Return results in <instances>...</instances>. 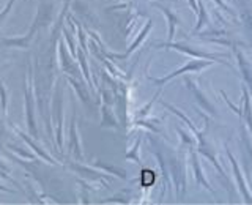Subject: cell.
<instances>
[{"instance_id":"obj_9","label":"cell","mask_w":252,"mask_h":205,"mask_svg":"<svg viewBox=\"0 0 252 205\" xmlns=\"http://www.w3.org/2000/svg\"><path fill=\"white\" fill-rule=\"evenodd\" d=\"M243 120H244V126L248 128V131L251 133L252 136V95L251 92L248 90V87L243 84Z\"/></svg>"},{"instance_id":"obj_18","label":"cell","mask_w":252,"mask_h":205,"mask_svg":"<svg viewBox=\"0 0 252 205\" xmlns=\"http://www.w3.org/2000/svg\"><path fill=\"white\" fill-rule=\"evenodd\" d=\"M233 2H236V0H233Z\"/></svg>"},{"instance_id":"obj_14","label":"cell","mask_w":252,"mask_h":205,"mask_svg":"<svg viewBox=\"0 0 252 205\" xmlns=\"http://www.w3.org/2000/svg\"><path fill=\"white\" fill-rule=\"evenodd\" d=\"M152 26H153V24L148 21V24H147V26L144 27V30L140 32V35H139V36L136 38V41H134V43H132V46H131L129 49H128V54H129V52H132V51L136 49V47H137V46H139V44H140L142 41H144V38H145V36L148 35V32L152 30Z\"/></svg>"},{"instance_id":"obj_3","label":"cell","mask_w":252,"mask_h":205,"mask_svg":"<svg viewBox=\"0 0 252 205\" xmlns=\"http://www.w3.org/2000/svg\"><path fill=\"white\" fill-rule=\"evenodd\" d=\"M195 150L199 152V155H202V156H205L207 160L213 164V168L216 169V172L219 173L220 177L224 178V181H225V188L228 189V193H230V196L233 194V185H232V180H230V175L225 172V169L222 168V164L219 163V160H218V152H216V148L213 147V144L210 140H207V137H205V134L202 137H199L197 139V147H195Z\"/></svg>"},{"instance_id":"obj_11","label":"cell","mask_w":252,"mask_h":205,"mask_svg":"<svg viewBox=\"0 0 252 205\" xmlns=\"http://www.w3.org/2000/svg\"><path fill=\"white\" fill-rule=\"evenodd\" d=\"M162 106H164L165 109H169L172 114H175V115H177V117L180 118V120H183V122L186 123V126H188V130L191 131V133L194 134V136H195V139L202 137L203 134H205V130H207V128H203V131H200V130L197 128V126L194 125V122L191 120V118H189V117H186V115H185L183 112H181V110H180L178 107H175V106L169 104V102H164V101H162Z\"/></svg>"},{"instance_id":"obj_1","label":"cell","mask_w":252,"mask_h":205,"mask_svg":"<svg viewBox=\"0 0 252 205\" xmlns=\"http://www.w3.org/2000/svg\"><path fill=\"white\" fill-rule=\"evenodd\" d=\"M167 171L170 173L173 188H175L177 196L181 197L186 194V152L177 150L169 155V158H164Z\"/></svg>"},{"instance_id":"obj_15","label":"cell","mask_w":252,"mask_h":205,"mask_svg":"<svg viewBox=\"0 0 252 205\" xmlns=\"http://www.w3.org/2000/svg\"><path fill=\"white\" fill-rule=\"evenodd\" d=\"M139 147H140V139L136 142V147H134L131 152L126 155V158H128V160H134L136 163H140V156H139Z\"/></svg>"},{"instance_id":"obj_6","label":"cell","mask_w":252,"mask_h":205,"mask_svg":"<svg viewBox=\"0 0 252 205\" xmlns=\"http://www.w3.org/2000/svg\"><path fill=\"white\" fill-rule=\"evenodd\" d=\"M225 155H227V160L232 166V172H233V178L236 181V186H238V191L243 196V199L246 204H252V193L249 191V185L246 178H244V173L241 171V166L238 163V160L233 156V153L230 152V148L225 147Z\"/></svg>"},{"instance_id":"obj_2","label":"cell","mask_w":252,"mask_h":205,"mask_svg":"<svg viewBox=\"0 0 252 205\" xmlns=\"http://www.w3.org/2000/svg\"><path fill=\"white\" fill-rule=\"evenodd\" d=\"M161 47H167V49H173L180 54H185L188 57L191 59H205V60H213L215 63H224L225 67L232 68V65L228 63L227 60H222V59H227L225 54H213V52H207L200 49V47H195V46H191V44H186V43H175V41H167V43H161L159 44Z\"/></svg>"},{"instance_id":"obj_12","label":"cell","mask_w":252,"mask_h":205,"mask_svg":"<svg viewBox=\"0 0 252 205\" xmlns=\"http://www.w3.org/2000/svg\"><path fill=\"white\" fill-rule=\"evenodd\" d=\"M199 2V13H197V24L194 27V32H200L205 27H210L211 26V19H210V14L207 11V6L202 2V0H197Z\"/></svg>"},{"instance_id":"obj_5","label":"cell","mask_w":252,"mask_h":205,"mask_svg":"<svg viewBox=\"0 0 252 205\" xmlns=\"http://www.w3.org/2000/svg\"><path fill=\"white\" fill-rule=\"evenodd\" d=\"M185 84H186V89L191 92V95L194 97L197 106H199L202 110H205V112H207L208 115H211V117H218L219 115L218 107L215 106V102H213L208 95L200 89L199 82H195L194 79H191V77H185Z\"/></svg>"},{"instance_id":"obj_10","label":"cell","mask_w":252,"mask_h":205,"mask_svg":"<svg viewBox=\"0 0 252 205\" xmlns=\"http://www.w3.org/2000/svg\"><path fill=\"white\" fill-rule=\"evenodd\" d=\"M155 6H158L159 10L164 13L165 19H167V26H169V32H167V41H173V38H175V32H177V27L180 26V18L178 14L170 10V8L164 6V5H159V3H155Z\"/></svg>"},{"instance_id":"obj_8","label":"cell","mask_w":252,"mask_h":205,"mask_svg":"<svg viewBox=\"0 0 252 205\" xmlns=\"http://www.w3.org/2000/svg\"><path fill=\"white\" fill-rule=\"evenodd\" d=\"M233 54L236 57V63H238V68H240L243 81H244V84H248L249 92L252 95V63H251L248 55L244 54L236 44H233Z\"/></svg>"},{"instance_id":"obj_16","label":"cell","mask_w":252,"mask_h":205,"mask_svg":"<svg viewBox=\"0 0 252 205\" xmlns=\"http://www.w3.org/2000/svg\"><path fill=\"white\" fill-rule=\"evenodd\" d=\"M213 2H215V3H216V5H218L219 8H220V10H224V11H225L227 14H230L232 18H235V13L232 11V8L228 6V5H227V3L224 2V0H213Z\"/></svg>"},{"instance_id":"obj_7","label":"cell","mask_w":252,"mask_h":205,"mask_svg":"<svg viewBox=\"0 0 252 205\" xmlns=\"http://www.w3.org/2000/svg\"><path fill=\"white\" fill-rule=\"evenodd\" d=\"M189 164H191V169H192V175H194V180L195 183L202 186L203 189H207L211 194H216L215 188L210 185V181L205 177V172H203V168H202V163H200V158H199V152H197L195 148H191L189 150Z\"/></svg>"},{"instance_id":"obj_13","label":"cell","mask_w":252,"mask_h":205,"mask_svg":"<svg viewBox=\"0 0 252 205\" xmlns=\"http://www.w3.org/2000/svg\"><path fill=\"white\" fill-rule=\"evenodd\" d=\"M177 133H178V136L181 139V144H183L185 147H188V150L197 147V139H195V136L191 131H186L183 128H177Z\"/></svg>"},{"instance_id":"obj_4","label":"cell","mask_w":252,"mask_h":205,"mask_svg":"<svg viewBox=\"0 0 252 205\" xmlns=\"http://www.w3.org/2000/svg\"><path fill=\"white\" fill-rule=\"evenodd\" d=\"M213 60H205V59H191V60H188L186 63L181 68H178L177 71H173V73L167 74V76H164L161 79H152V81L158 85H165L167 84L170 79H175L178 76H185L188 73H200V71H203L205 68H208L213 65Z\"/></svg>"},{"instance_id":"obj_17","label":"cell","mask_w":252,"mask_h":205,"mask_svg":"<svg viewBox=\"0 0 252 205\" xmlns=\"http://www.w3.org/2000/svg\"><path fill=\"white\" fill-rule=\"evenodd\" d=\"M188 5L191 6L192 13L197 16V13H199V2H197V0H188Z\"/></svg>"}]
</instances>
